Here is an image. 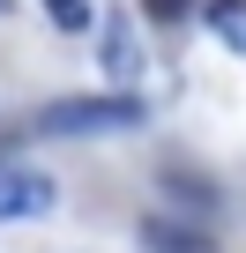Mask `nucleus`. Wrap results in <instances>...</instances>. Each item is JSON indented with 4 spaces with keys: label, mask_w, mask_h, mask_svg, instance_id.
Wrapping results in <instances>:
<instances>
[{
    "label": "nucleus",
    "mask_w": 246,
    "mask_h": 253,
    "mask_svg": "<svg viewBox=\"0 0 246 253\" xmlns=\"http://www.w3.org/2000/svg\"><path fill=\"white\" fill-rule=\"evenodd\" d=\"M119 126H142V97L112 89V97H60L38 112V134H119Z\"/></svg>",
    "instance_id": "1"
},
{
    "label": "nucleus",
    "mask_w": 246,
    "mask_h": 253,
    "mask_svg": "<svg viewBox=\"0 0 246 253\" xmlns=\"http://www.w3.org/2000/svg\"><path fill=\"white\" fill-rule=\"evenodd\" d=\"M52 209V179L30 164H0V223H30Z\"/></svg>",
    "instance_id": "2"
},
{
    "label": "nucleus",
    "mask_w": 246,
    "mask_h": 253,
    "mask_svg": "<svg viewBox=\"0 0 246 253\" xmlns=\"http://www.w3.org/2000/svg\"><path fill=\"white\" fill-rule=\"evenodd\" d=\"M142 246L149 253H216L194 223H172V216H142Z\"/></svg>",
    "instance_id": "3"
},
{
    "label": "nucleus",
    "mask_w": 246,
    "mask_h": 253,
    "mask_svg": "<svg viewBox=\"0 0 246 253\" xmlns=\"http://www.w3.org/2000/svg\"><path fill=\"white\" fill-rule=\"evenodd\" d=\"M209 30L246 60V0H209Z\"/></svg>",
    "instance_id": "4"
},
{
    "label": "nucleus",
    "mask_w": 246,
    "mask_h": 253,
    "mask_svg": "<svg viewBox=\"0 0 246 253\" xmlns=\"http://www.w3.org/2000/svg\"><path fill=\"white\" fill-rule=\"evenodd\" d=\"M164 194H179L187 209H201V216H216V186H209V179H187V171H164Z\"/></svg>",
    "instance_id": "5"
},
{
    "label": "nucleus",
    "mask_w": 246,
    "mask_h": 253,
    "mask_svg": "<svg viewBox=\"0 0 246 253\" xmlns=\"http://www.w3.org/2000/svg\"><path fill=\"white\" fill-rule=\"evenodd\" d=\"M104 67L127 82V75H142V60H135V45H127V23H112V38H104Z\"/></svg>",
    "instance_id": "6"
},
{
    "label": "nucleus",
    "mask_w": 246,
    "mask_h": 253,
    "mask_svg": "<svg viewBox=\"0 0 246 253\" xmlns=\"http://www.w3.org/2000/svg\"><path fill=\"white\" fill-rule=\"evenodd\" d=\"M60 30H90V0H45Z\"/></svg>",
    "instance_id": "7"
},
{
    "label": "nucleus",
    "mask_w": 246,
    "mask_h": 253,
    "mask_svg": "<svg viewBox=\"0 0 246 253\" xmlns=\"http://www.w3.org/2000/svg\"><path fill=\"white\" fill-rule=\"evenodd\" d=\"M142 8H149L157 23H179V15H187V0H142Z\"/></svg>",
    "instance_id": "8"
}]
</instances>
